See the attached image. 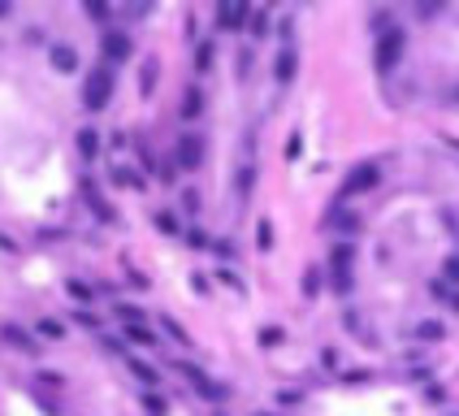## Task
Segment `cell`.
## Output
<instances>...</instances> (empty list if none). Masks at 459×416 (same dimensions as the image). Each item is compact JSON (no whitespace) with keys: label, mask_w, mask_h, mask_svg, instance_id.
I'll use <instances>...</instances> for the list:
<instances>
[{"label":"cell","mask_w":459,"mask_h":416,"mask_svg":"<svg viewBox=\"0 0 459 416\" xmlns=\"http://www.w3.org/2000/svg\"><path fill=\"white\" fill-rule=\"evenodd\" d=\"M199 109H204V96L191 87V91L182 96V117H199Z\"/></svg>","instance_id":"14"},{"label":"cell","mask_w":459,"mask_h":416,"mask_svg":"<svg viewBox=\"0 0 459 416\" xmlns=\"http://www.w3.org/2000/svg\"><path fill=\"white\" fill-rule=\"evenodd\" d=\"M39 338H48V343H61V338H65V325L61 321H53V317H39Z\"/></svg>","instance_id":"12"},{"label":"cell","mask_w":459,"mask_h":416,"mask_svg":"<svg viewBox=\"0 0 459 416\" xmlns=\"http://www.w3.org/2000/svg\"><path fill=\"white\" fill-rule=\"evenodd\" d=\"M13 13V5H9V0H0V18H9Z\"/></svg>","instance_id":"28"},{"label":"cell","mask_w":459,"mask_h":416,"mask_svg":"<svg viewBox=\"0 0 459 416\" xmlns=\"http://www.w3.org/2000/svg\"><path fill=\"white\" fill-rule=\"evenodd\" d=\"M182 204H187V213H195V208H199V195H195V191H187V195H182Z\"/></svg>","instance_id":"26"},{"label":"cell","mask_w":459,"mask_h":416,"mask_svg":"<svg viewBox=\"0 0 459 416\" xmlns=\"http://www.w3.org/2000/svg\"><path fill=\"white\" fill-rule=\"evenodd\" d=\"M109 100H113V65L100 61L87 74V83H83V104H87L91 113H100V109H109Z\"/></svg>","instance_id":"1"},{"label":"cell","mask_w":459,"mask_h":416,"mask_svg":"<svg viewBox=\"0 0 459 416\" xmlns=\"http://www.w3.org/2000/svg\"><path fill=\"white\" fill-rule=\"evenodd\" d=\"M199 161H204V139L199 135H182V139H178V165H182V169H199Z\"/></svg>","instance_id":"5"},{"label":"cell","mask_w":459,"mask_h":416,"mask_svg":"<svg viewBox=\"0 0 459 416\" xmlns=\"http://www.w3.org/2000/svg\"><path fill=\"white\" fill-rule=\"evenodd\" d=\"M48 57H53L57 74H74V70H79V52H74V44H65V39L48 44Z\"/></svg>","instance_id":"6"},{"label":"cell","mask_w":459,"mask_h":416,"mask_svg":"<svg viewBox=\"0 0 459 416\" xmlns=\"http://www.w3.org/2000/svg\"><path fill=\"white\" fill-rule=\"evenodd\" d=\"M247 13H251L247 5H221V9H217V22H221V26H243Z\"/></svg>","instance_id":"10"},{"label":"cell","mask_w":459,"mask_h":416,"mask_svg":"<svg viewBox=\"0 0 459 416\" xmlns=\"http://www.w3.org/2000/svg\"><path fill=\"white\" fill-rule=\"evenodd\" d=\"M74 139H79V152L87 156V161H95V156H100V139H105V135H100L95 126H83V130H79Z\"/></svg>","instance_id":"8"},{"label":"cell","mask_w":459,"mask_h":416,"mask_svg":"<svg viewBox=\"0 0 459 416\" xmlns=\"http://www.w3.org/2000/svg\"><path fill=\"white\" fill-rule=\"evenodd\" d=\"M39 382H44V386H61L65 377H61V373H39Z\"/></svg>","instance_id":"25"},{"label":"cell","mask_w":459,"mask_h":416,"mask_svg":"<svg viewBox=\"0 0 459 416\" xmlns=\"http://www.w3.org/2000/svg\"><path fill=\"white\" fill-rule=\"evenodd\" d=\"M416 334H420V338H442V334H446V330H442V325H438V321H425V325H420V330H416Z\"/></svg>","instance_id":"20"},{"label":"cell","mask_w":459,"mask_h":416,"mask_svg":"<svg viewBox=\"0 0 459 416\" xmlns=\"http://www.w3.org/2000/svg\"><path fill=\"white\" fill-rule=\"evenodd\" d=\"M65 291L79 299V304H91V299H95V286H87L83 278H65Z\"/></svg>","instance_id":"11"},{"label":"cell","mask_w":459,"mask_h":416,"mask_svg":"<svg viewBox=\"0 0 459 416\" xmlns=\"http://www.w3.org/2000/svg\"><path fill=\"white\" fill-rule=\"evenodd\" d=\"M0 338H5V343L13 347V351H27V356H39L44 347L35 343V334L31 330H22L18 321H5V330H0Z\"/></svg>","instance_id":"4"},{"label":"cell","mask_w":459,"mask_h":416,"mask_svg":"<svg viewBox=\"0 0 459 416\" xmlns=\"http://www.w3.org/2000/svg\"><path fill=\"white\" fill-rule=\"evenodd\" d=\"M152 87H157V61H143V74H139V91L152 96Z\"/></svg>","instance_id":"15"},{"label":"cell","mask_w":459,"mask_h":416,"mask_svg":"<svg viewBox=\"0 0 459 416\" xmlns=\"http://www.w3.org/2000/svg\"><path fill=\"white\" fill-rule=\"evenodd\" d=\"M147 412H157V416H165V399H157V395H147Z\"/></svg>","instance_id":"23"},{"label":"cell","mask_w":459,"mask_h":416,"mask_svg":"<svg viewBox=\"0 0 459 416\" xmlns=\"http://www.w3.org/2000/svg\"><path fill=\"white\" fill-rule=\"evenodd\" d=\"M126 338H135V343H147V347H157V338H152L143 325H126Z\"/></svg>","instance_id":"17"},{"label":"cell","mask_w":459,"mask_h":416,"mask_svg":"<svg viewBox=\"0 0 459 416\" xmlns=\"http://www.w3.org/2000/svg\"><path fill=\"white\" fill-rule=\"evenodd\" d=\"M295 78V48H282V57H277V83H291Z\"/></svg>","instance_id":"13"},{"label":"cell","mask_w":459,"mask_h":416,"mask_svg":"<svg viewBox=\"0 0 459 416\" xmlns=\"http://www.w3.org/2000/svg\"><path fill=\"white\" fill-rule=\"evenodd\" d=\"M368 187H377V165H360L351 178H347V195H355V191H368Z\"/></svg>","instance_id":"7"},{"label":"cell","mask_w":459,"mask_h":416,"mask_svg":"<svg viewBox=\"0 0 459 416\" xmlns=\"http://www.w3.org/2000/svg\"><path fill=\"white\" fill-rule=\"evenodd\" d=\"M27 44H44V31H39V26H27Z\"/></svg>","instance_id":"24"},{"label":"cell","mask_w":459,"mask_h":416,"mask_svg":"<svg viewBox=\"0 0 459 416\" xmlns=\"http://www.w3.org/2000/svg\"><path fill=\"white\" fill-rule=\"evenodd\" d=\"M74 321H79V325H91V330L100 325V317H95V312H91V308H83V312H74Z\"/></svg>","instance_id":"21"},{"label":"cell","mask_w":459,"mask_h":416,"mask_svg":"<svg viewBox=\"0 0 459 416\" xmlns=\"http://www.w3.org/2000/svg\"><path fill=\"white\" fill-rule=\"evenodd\" d=\"M446 273H451V278L459 282V260H446Z\"/></svg>","instance_id":"27"},{"label":"cell","mask_w":459,"mask_h":416,"mask_svg":"<svg viewBox=\"0 0 459 416\" xmlns=\"http://www.w3.org/2000/svg\"><path fill=\"white\" fill-rule=\"evenodd\" d=\"M100 48H105V61L109 65L131 61V52H135V44H131V35H126V31H105V35H100Z\"/></svg>","instance_id":"3"},{"label":"cell","mask_w":459,"mask_h":416,"mask_svg":"<svg viewBox=\"0 0 459 416\" xmlns=\"http://www.w3.org/2000/svg\"><path fill=\"white\" fill-rule=\"evenodd\" d=\"M256 239H260V247H273V226H269V221L256 226Z\"/></svg>","instance_id":"19"},{"label":"cell","mask_w":459,"mask_h":416,"mask_svg":"<svg viewBox=\"0 0 459 416\" xmlns=\"http://www.w3.org/2000/svg\"><path fill=\"white\" fill-rule=\"evenodd\" d=\"M157 226H161L165 234H173V230H178V221H173V213H157Z\"/></svg>","instance_id":"22"},{"label":"cell","mask_w":459,"mask_h":416,"mask_svg":"<svg viewBox=\"0 0 459 416\" xmlns=\"http://www.w3.org/2000/svg\"><path fill=\"white\" fill-rule=\"evenodd\" d=\"M399 52H403V31H399V26L381 31V35H377V70H381V74H390L394 61H399Z\"/></svg>","instance_id":"2"},{"label":"cell","mask_w":459,"mask_h":416,"mask_svg":"<svg viewBox=\"0 0 459 416\" xmlns=\"http://www.w3.org/2000/svg\"><path fill=\"white\" fill-rule=\"evenodd\" d=\"M195 65H199V74H208V65H213V44H208V39L199 44V52H195Z\"/></svg>","instance_id":"16"},{"label":"cell","mask_w":459,"mask_h":416,"mask_svg":"<svg viewBox=\"0 0 459 416\" xmlns=\"http://www.w3.org/2000/svg\"><path fill=\"white\" fill-rule=\"evenodd\" d=\"M83 9H87V18H95V22H105V18H109V5H105V0H87Z\"/></svg>","instance_id":"18"},{"label":"cell","mask_w":459,"mask_h":416,"mask_svg":"<svg viewBox=\"0 0 459 416\" xmlns=\"http://www.w3.org/2000/svg\"><path fill=\"white\" fill-rule=\"evenodd\" d=\"M126 369H131L143 386H157V382H161V373H157V369H147V364H143V360H135V356H126Z\"/></svg>","instance_id":"9"}]
</instances>
